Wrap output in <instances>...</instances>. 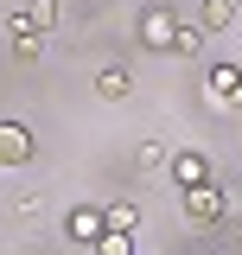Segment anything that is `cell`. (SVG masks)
Listing matches in <instances>:
<instances>
[{
	"mask_svg": "<svg viewBox=\"0 0 242 255\" xmlns=\"http://www.w3.org/2000/svg\"><path fill=\"white\" fill-rule=\"evenodd\" d=\"M172 32H179V19H172L166 6H147V13H140V45H147V51H172Z\"/></svg>",
	"mask_w": 242,
	"mask_h": 255,
	"instance_id": "7a4b0ae2",
	"label": "cell"
},
{
	"mask_svg": "<svg viewBox=\"0 0 242 255\" xmlns=\"http://www.w3.org/2000/svg\"><path fill=\"white\" fill-rule=\"evenodd\" d=\"M198 45H204V26H179L172 32V58H198Z\"/></svg>",
	"mask_w": 242,
	"mask_h": 255,
	"instance_id": "8fae6325",
	"label": "cell"
},
{
	"mask_svg": "<svg viewBox=\"0 0 242 255\" xmlns=\"http://www.w3.org/2000/svg\"><path fill=\"white\" fill-rule=\"evenodd\" d=\"M6 26H13V51H19V58H38V51H45V32H26V19H19V13H13Z\"/></svg>",
	"mask_w": 242,
	"mask_h": 255,
	"instance_id": "9c48e42d",
	"label": "cell"
},
{
	"mask_svg": "<svg viewBox=\"0 0 242 255\" xmlns=\"http://www.w3.org/2000/svg\"><path fill=\"white\" fill-rule=\"evenodd\" d=\"M198 26H204V32H223V26H236V0H204Z\"/></svg>",
	"mask_w": 242,
	"mask_h": 255,
	"instance_id": "ba28073f",
	"label": "cell"
},
{
	"mask_svg": "<svg viewBox=\"0 0 242 255\" xmlns=\"http://www.w3.org/2000/svg\"><path fill=\"white\" fill-rule=\"evenodd\" d=\"M204 96H211L217 109H242V64H217L211 77H204Z\"/></svg>",
	"mask_w": 242,
	"mask_h": 255,
	"instance_id": "6da1fadb",
	"label": "cell"
},
{
	"mask_svg": "<svg viewBox=\"0 0 242 255\" xmlns=\"http://www.w3.org/2000/svg\"><path fill=\"white\" fill-rule=\"evenodd\" d=\"M127 90H134V70L127 64H102L96 70V96L102 102H127Z\"/></svg>",
	"mask_w": 242,
	"mask_h": 255,
	"instance_id": "277c9868",
	"label": "cell"
},
{
	"mask_svg": "<svg viewBox=\"0 0 242 255\" xmlns=\"http://www.w3.org/2000/svg\"><path fill=\"white\" fill-rule=\"evenodd\" d=\"M134 166H140V172H159V166H166V147H159V140H140V147H134Z\"/></svg>",
	"mask_w": 242,
	"mask_h": 255,
	"instance_id": "4fadbf2b",
	"label": "cell"
},
{
	"mask_svg": "<svg viewBox=\"0 0 242 255\" xmlns=\"http://www.w3.org/2000/svg\"><path fill=\"white\" fill-rule=\"evenodd\" d=\"M185 211H191V223H223V191L211 185H198V191H185Z\"/></svg>",
	"mask_w": 242,
	"mask_h": 255,
	"instance_id": "3957f363",
	"label": "cell"
},
{
	"mask_svg": "<svg viewBox=\"0 0 242 255\" xmlns=\"http://www.w3.org/2000/svg\"><path fill=\"white\" fill-rule=\"evenodd\" d=\"M38 204H45L38 191H19V198H13V211H19V217H38Z\"/></svg>",
	"mask_w": 242,
	"mask_h": 255,
	"instance_id": "9a60e30c",
	"label": "cell"
},
{
	"mask_svg": "<svg viewBox=\"0 0 242 255\" xmlns=\"http://www.w3.org/2000/svg\"><path fill=\"white\" fill-rule=\"evenodd\" d=\"M19 19H26V32H51V26H58V0H32Z\"/></svg>",
	"mask_w": 242,
	"mask_h": 255,
	"instance_id": "30bf717a",
	"label": "cell"
},
{
	"mask_svg": "<svg viewBox=\"0 0 242 255\" xmlns=\"http://www.w3.org/2000/svg\"><path fill=\"white\" fill-rule=\"evenodd\" d=\"M102 223H109V230H134V223H140V211H134V204H109V211H102Z\"/></svg>",
	"mask_w": 242,
	"mask_h": 255,
	"instance_id": "5bb4252c",
	"label": "cell"
},
{
	"mask_svg": "<svg viewBox=\"0 0 242 255\" xmlns=\"http://www.w3.org/2000/svg\"><path fill=\"white\" fill-rule=\"evenodd\" d=\"M96 255H134V230H102Z\"/></svg>",
	"mask_w": 242,
	"mask_h": 255,
	"instance_id": "7c38bea8",
	"label": "cell"
},
{
	"mask_svg": "<svg viewBox=\"0 0 242 255\" xmlns=\"http://www.w3.org/2000/svg\"><path fill=\"white\" fill-rule=\"evenodd\" d=\"M32 159V134L19 122H0V166H26Z\"/></svg>",
	"mask_w": 242,
	"mask_h": 255,
	"instance_id": "8992f818",
	"label": "cell"
},
{
	"mask_svg": "<svg viewBox=\"0 0 242 255\" xmlns=\"http://www.w3.org/2000/svg\"><path fill=\"white\" fill-rule=\"evenodd\" d=\"M64 230H70L77 243H102V230H109V223H102V211H70V223H64Z\"/></svg>",
	"mask_w": 242,
	"mask_h": 255,
	"instance_id": "52a82bcc",
	"label": "cell"
},
{
	"mask_svg": "<svg viewBox=\"0 0 242 255\" xmlns=\"http://www.w3.org/2000/svg\"><path fill=\"white\" fill-rule=\"evenodd\" d=\"M166 166H172V179H179L185 191L211 185V159H204V153H172V159H166Z\"/></svg>",
	"mask_w": 242,
	"mask_h": 255,
	"instance_id": "5b68a950",
	"label": "cell"
}]
</instances>
